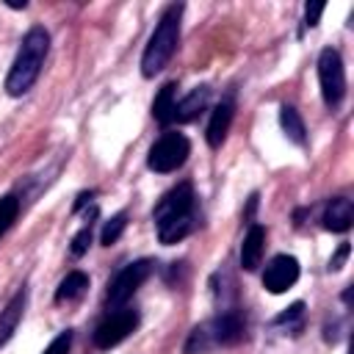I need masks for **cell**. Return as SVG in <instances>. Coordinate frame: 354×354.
I'll return each instance as SVG.
<instances>
[{"label":"cell","instance_id":"obj_1","mask_svg":"<svg viewBox=\"0 0 354 354\" xmlns=\"http://www.w3.org/2000/svg\"><path fill=\"white\" fill-rule=\"evenodd\" d=\"M155 227H158V241L171 246L188 238L196 224H199V210H196V194L191 183H180L171 191L160 196V202L152 210Z\"/></svg>","mask_w":354,"mask_h":354},{"label":"cell","instance_id":"obj_2","mask_svg":"<svg viewBox=\"0 0 354 354\" xmlns=\"http://www.w3.org/2000/svg\"><path fill=\"white\" fill-rule=\"evenodd\" d=\"M47 53H50V33L41 28V25H33L25 36H22V44L17 50V58L6 75V91L11 97H22L33 88V83L39 80L41 75V66L47 61Z\"/></svg>","mask_w":354,"mask_h":354},{"label":"cell","instance_id":"obj_3","mask_svg":"<svg viewBox=\"0 0 354 354\" xmlns=\"http://www.w3.org/2000/svg\"><path fill=\"white\" fill-rule=\"evenodd\" d=\"M183 11H185L183 3H171L163 11L160 22L155 25V30H152V36H149V41L144 47V55H141V75L144 77H155L169 66V61H171V55L177 50V41H180Z\"/></svg>","mask_w":354,"mask_h":354},{"label":"cell","instance_id":"obj_4","mask_svg":"<svg viewBox=\"0 0 354 354\" xmlns=\"http://www.w3.org/2000/svg\"><path fill=\"white\" fill-rule=\"evenodd\" d=\"M246 335V324L241 318L238 310H227L210 321H202L196 324L191 332H188V340L183 346L185 354H207L213 348H221V346H235L241 343Z\"/></svg>","mask_w":354,"mask_h":354},{"label":"cell","instance_id":"obj_5","mask_svg":"<svg viewBox=\"0 0 354 354\" xmlns=\"http://www.w3.org/2000/svg\"><path fill=\"white\" fill-rule=\"evenodd\" d=\"M318 83L326 108L335 111L346 97V66L335 47H324L318 55Z\"/></svg>","mask_w":354,"mask_h":354},{"label":"cell","instance_id":"obj_6","mask_svg":"<svg viewBox=\"0 0 354 354\" xmlns=\"http://www.w3.org/2000/svg\"><path fill=\"white\" fill-rule=\"evenodd\" d=\"M138 321H141V318H138V310H133V307H119V310L108 313V315L97 324V329H94V335H91L94 348L108 351V348L119 346L122 340H127V337L138 329Z\"/></svg>","mask_w":354,"mask_h":354},{"label":"cell","instance_id":"obj_7","mask_svg":"<svg viewBox=\"0 0 354 354\" xmlns=\"http://www.w3.org/2000/svg\"><path fill=\"white\" fill-rule=\"evenodd\" d=\"M188 155H191V141L183 133H163L152 144L147 166L158 174H169V171H177L188 160Z\"/></svg>","mask_w":354,"mask_h":354},{"label":"cell","instance_id":"obj_8","mask_svg":"<svg viewBox=\"0 0 354 354\" xmlns=\"http://www.w3.org/2000/svg\"><path fill=\"white\" fill-rule=\"evenodd\" d=\"M152 274V260H136V263H127L111 282H108V293H105V301L108 307H122L124 301L133 299V293L144 285V279Z\"/></svg>","mask_w":354,"mask_h":354},{"label":"cell","instance_id":"obj_9","mask_svg":"<svg viewBox=\"0 0 354 354\" xmlns=\"http://www.w3.org/2000/svg\"><path fill=\"white\" fill-rule=\"evenodd\" d=\"M299 279V260L290 254H277L263 271V288L268 293H285Z\"/></svg>","mask_w":354,"mask_h":354},{"label":"cell","instance_id":"obj_10","mask_svg":"<svg viewBox=\"0 0 354 354\" xmlns=\"http://www.w3.org/2000/svg\"><path fill=\"white\" fill-rule=\"evenodd\" d=\"M232 116H235V102H232L230 97L221 100V102L213 108L210 122H207V133H205L210 149H218V147L224 144V138H227V133H230V124H232Z\"/></svg>","mask_w":354,"mask_h":354},{"label":"cell","instance_id":"obj_11","mask_svg":"<svg viewBox=\"0 0 354 354\" xmlns=\"http://www.w3.org/2000/svg\"><path fill=\"white\" fill-rule=\"evenodd\" d=\"M25 304H28V290L22 288V290H17V293L11 296V301L0 310V348L14 337V332H17L19 321H22Z\"/></svg>","mask_w":354,"mask_h":354},{"label":"cell","instance_id":"obj_12","mask_svg":"<svg viewBox=\"0 0 354 354\" xmlns=\"http://www.w3.org/2000/svg\"><path fill=\"white\" fill-rule=\"evenodd\" d=\"M354 221V205L348 196H335L326 202V210H324V227L332 230V232H346Z\"/></svg>","mask_w":354,"mask_h":354},{"label":"cell","instance_id":"obj_13","mask_svg":"<svg viewBox=\"0 0 354 354\" xmlns=\"http://www.w3.org/2000/svg\"><path fill=\"white\" fill-rule=\"evenodd\" d=\"M263 249H266V230L260 224H252L243 243H241V268L254 271L263 260Z\"/></svg>","mask_w":354,"mask_h":354},{"label":"cell","instance_id":"obj_14","mask_svg":"<svg viewBox=\"0 0 354 354\" xmlns=\"http://www.w3.org/2000/svg\"><path fill=\"white\" fill-rule=\"evenodd\" d=\"M207 100H210V88L207 86H196V88H191L177 105H174V122H191V119H196L202 111H205V105H207Z\"/></svg>","mask_w":354,"mask_h":354},{"label":"cell","instance_id":"obj_15","mask_svg":"<svg viewBox=\"0 0 354 354\" xmlns=\"http://www.w3.org/2000/svg\"><path fill=\"white\" fill-rule=\"evenodd\" d=\"M174 105H177V83L160 86V91L152 100V116L158 124H171L174 122Z\"/></svg>","mask_w":354,"mask_h":354},{"label":"cell","instance_id":"obj_16","mask_svg":"<svg viewBox=\"0 0 354 354\" xmlns=\"http://www.w3.org/2000/svg\"><path fill=\"white\" fill-rule=\"evenodd\" d=\"M279 124H282V133L296 144V147H304V141H307V130H304V122H301V116H299V111L293 108V105H282L279 108Z\"/></svg>","mask_w":354,"mask_h":354},{"label":"cell","instance_id":"obj_17","mask_svg":"<svg viewBox=\"0 0 354 354\" xmlns=\"http://www.w3.org/2000/svg\"><path fill=\"white\" fill-rule=\"evenodd\" d=\"M86 288H88V277H86L83 271H69V274L61 279L58 290H55V301H58V304L75 301V299H80V296L86 293Z\"/></svg>","mask_w":354,"mask_h":354},{"label":"cell","instance_id":"obj_18","mask_svg":"<svg viewBox=\"0 0 354 354\" xmlns=\"http://www.w3.org/2000/svg\"><path fill=\"white\" fill-rule=\"evenodd\" d=\"M274 326H282V329H288L290 335H299L301 326H304V304H301V301L290 304L285 313H279V315L274 318Z\"/></svg>","mask_w":354,"mask_h":354},{"label":"cell","instance_id":"obj_19","mask_svg":"<svg viewBox=\"0 0 354 354\" xmlns=\"http://www.w3.org/2000/svg\"><path fill=\"white\" fill-rule=\"evenodd\" d=\"M124 227H127V213L122 210V213H116L113 218L105 221V227H102V232H100V243H102V246H113V243L122 238Z\"/></svg>","mask_w":354,"mask_h":354},{"label":"cell","instance_id":"obj_20","mask_svg":"<svg viewBox=\"0 0 354 354\" xmlns=\"http://www.w3.org/2000/svg\"><path fill=\"white\" fill-rule=\"evenodd\" d=\"M17 213H19V199L17 196H3L0 199V235L8 232V227L17 221Z\"/></svg>","mask_w":354,"mask_h":354},{"label":"cell","instance_id":"obj_21","mask_svg":"<svg viewBox=\"0 0 354 354\" xmlns=\"http://www.w3.org/2000/svg\"><path fill=\"white\" fill-rule=\"evenodd\" d=\"M88 243H91V221H88V224H83V227H80V232L72 238V246H69L72 257H80V254H86Z\"/></svg>","mask_w":354,"mask_h":354},{"label":"cell","instance_id":"obj_22","mask_svg":"<svg viewBox=\"0 0 354 354\" xmlns=\"http://www.w3.org/2000/svg\"><path fill=\"white\" fill-rule=\"evenodd\" d=\"M69 346H72V329H64V332L44 348V354H69Z\"/></svg>","mask_w":354,"mask_h":354},{"label":"cell","instance_id":"obj_23","mask_svg":"<svg viewBox=\"0 0 354 354\" xmlns=\"http://www.w3.org/2000/svg\"><path fill=\"white\" fill-rule=\"evenodd\" d=\"M321 14H324V3H307L304 6V25L307 28H315L318 19H321Z\"/></svg>","mask_w":354,"mask_h":354},{"label":"cell","instance_id":"obj_24","mask_svg":"<svg viewBox=\"0 0 354 354\" xmlns=\"http://www.w3.org/2000/svg\"><path fill=\"white\" fill-rule=\"evenodd\" d=\"M346 257H348V243H340V249L332 254V260H329V271H340L343 268V263H346Z\"/></svg>","mask_w":354,"mask_h":354}]
</instances>
